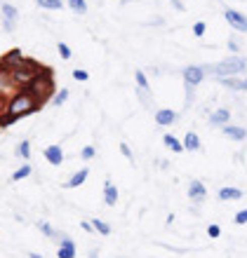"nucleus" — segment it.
Returning <instances> with one entry per match:
<instances>
[{
  "label": "nucleus",
  "instance_id": "obj_1",
  "mask_svg": "<svg viewBox=\"0 0 247 258\" xmlns=\"http://www.w3.org/2000/svg\"><path fill=\"white\" fill-rule=\"evenodd\" d=\"M40 108H42V103L31 92H26V89H19L14 96L7 99V113L12 117H17V120L24 115H31V113H38Z\"/></svg>",
  "mask_w": 247,
  "mask_h": 258
},
{
  "label": "nucleus",
  "instance_id": "obj_2",
  "mask_svg": "<svg viewBox=\"0 0 247 258\" xmlns=\"http://www.w3.org/2000/svg\"><path fill=\"white\" fill-rule=\"evenodd\" d=\"M26 92H31V94L38 99L40 103H45L50 99V96L55 94V71L50 66H42V71H40V75L35 78L28 87H24Z\"/></svg>",
  "mask_w": 247,
  "mask_h": 258
},
{
  "label": "nucleus",
  "instance_id": "obj_3",
  "mask_svg": "<svg viewBox=\"0 0 247 258\" xmlns=\"http://www.w3.org/2000/svg\"><path fill=\"white\" fill-rule=\"evenodd\" d=\"M40 71H42V66L35 59H24V61L19 63V66H14L12 71H10V78H12V82L17 85L19 89H24V87H28L31 82L40 75Z\"/></svg>",
  "mask_w": 247,
  "mask_h": 258
},
{
  "label": "nucleus",
  "instance_id": "obj_4",
  "mask_svg": "<svg viewBox=\"0 0 247 258\" xmlns=\"http://www.w3.org/2000/svg\"><path fill=\"white\" fill-rule=\"evenodd\" d=\"M212 71L219 80L221 78H235L238 73L247 71V59H242V56H228V59H224V61L217 63Z\"/></svg>",
  "mask_w": 247,
  "mask_h": 258
},
{
  "label": "nucleus",
  "instance_id": "obj_5",
  "mask_svg": "<svg viewBox=\"0 0 247 258\" xmlns=\"http://www.w3.org/2000/svg\"><path fill=\"white\" fill-rule=\"evenodd\" d=\"M17 92H19V89H17V85H14L12 78H10V71L0 63V99H5V96H14Z\"/></svg>",
  "mask_w": 247,
  "mask_h": 258
},
{
  "label": "nucleus",
  "instance_id": "obj_6",
  "mask_svg": "<svg viewBox=\"0 0 247 258\" xmlns=\"http://www.w3.org/2000/svg\"><path fill=\"white\" fill-rule=\"evenodd\" d=\"M0 12H3V26H5V31H14V26H17V17H19L17 7L10 5V3H3Z\"/></svg>",
  "mask_w": 247,
  "mask_h": 258
},
{
  "label": "nucleus",
  "instance_id": "obj_7",
  "mask_svg": "<svg viewBox=\"0 0 247 258\" xmlns=\"http://www.w3.org/2000/svg\"><path fill=\"white\" fill-rule=\"evenodd\" d=\"M224 19H226L228 24L235 28V31L247 33V17L242 12H238V10H226V12H224Z\"/></svg>",
  "mask_w": 247,
  "mask_h": 258
},
{
  "label": "nucleus",
  "instance_id": "obj_8",
  "mask_svg": "<svg viewBox=\"0 0 247 258\" xmlns=\"http://www.w3.org/2000/svg\"><path fill=\"white\" fill-rule=\"evenodd\" d=\"M203 78H205V68H203V66H188V68H184V82L188 85V87L200 85V82H203Z\"/></svg>",
  "mask_w": 247,
  "mask_h": 258
},
{
  "label": "nucleus",
  "instance_id": "obj_9",
  "mask_svg": "<svg viewBox=\"0 0 247 258\" xmlns=\"http://www.w3.org/2000/svg\"><path fill=\"white\" fill-rule=\"evenodd\" d=\"M24 59H26V56H24V52H21L19 47H14V49H10L7 54L0 56V63H3V66H5L7 71H12V68H14V66H19V63L24 61Z\"/></svg>",
  "mask_w": 247,
  "mask_h": 258
},
{
  "label": "nucleus",
  "instance_id": "obj_10",
  "mask_svg": "<svg viewBox=\"0 0 247 258\" xmlns=\"http://www.w3.org/2000/svg\"><path fill=\"white\" fill-rule=\"evenodd\" d=\"M188 200H191V202H195V204L205 202V200H207L205 183H200V181H191V183H188Z\"/></svg>",
  "mask_w": 247,
  "mask_h": 258
},
{
  "label": "nucleus",
  "instance_id": "obj_11",
  "mask_svg": "<svg viewBox=\"0 0 247 258\" xmlns=\"http://www.w3.org/2000/svg\"><path fill=\"white\" fill-rule=\"evenodd\" d=\"M57 258H76V242L64 235L59 246H57Z\"/></svg>",
  "mask_w": 247,
  "mask_h": 258
},
{
  "label": "nucleus",
  "instance_id": "obj_12",
  "mask_svg": "<svg viewBox=\"0 0 247 258\" xmlns=\"http://www.w3.org/2000/svg\"><path fill=\"white\" fill-rule=\"evenodd\" d=\"M228 120H231V110L228 108H217L210 115V124L212 127H224V124H228Z\"/></svg>",
  "mask_w": 247,
  "mask_h": 258
},
{
  "label": "nucleus",
  "instance_id": "obj_13",
  "mask_svg": "<svg viewBox=\"0 0 247 258\" xmlns=\"http://www.w3.org/2000/svg\"><path fill=\"white\" fill-rule=\"evenodd\" d=\"M221 132L228 136V139H233V141H245L247 139V129L245 127H235V124H224Z\"/></svg>",
  "mask_w": 247,
  "mask_h": 258
},
{
  "label": "nucleus",
  "instance_id": "obj_14",
  "mask_svg": "<svg viewBox=\"0 0 247 258\" xmlns=\"http://www.w3.org/2000/svg\"><path fill=\"white\" fill-rule=\"evenodd\" d=\"M174 120H177V113L172 108H160L156 113V124H160V127H170Z\"/></svg>",
  "mask_w": 247,
  "mask_h": 258
},
{
  "label": "nucleus",
  "instance_id": "obj_15",
  "mask_svg": "<svg viewBox=\"0 0 247 258\" xmlns=\"http://www.w3.org/2000/svg\"><path fill=\"white\" fill-rule=\"evenodd\" d=\"M45 160H47L50 164H62L64 162L62 146H47V148H45Z\"/></svg>",
  "mask_w": 247,
  "mask_h": 258
},
{
  "label": "nucleus",
  "instance_id": "obj_16",
  "mask_svg": "<svg viewBox=\"0 0 247 258\" xmlns=\"http://www.w3.org/2000/svg\"><path fill=\"white\" fill-rule=\"evenodd\" d=\"M217 197H219L221 202H231V200H240L242 190H240V188H233V185H226V188H219Z\"/></svg>",
  "mask_w": 247,
  "mask_h": 258
},
{
  "label": "nucleus",
  "instance_id": "obj_17",
  "mask_svg": "<svg viewBox=\"0 0 247 258\" xmlns=\"http://www.w3.org/2000/svg\"><path fill=\"white\" fill-rule=\"evenodd\" d=\"M87 176H89V169H87V167H82V169H78L76 174H73V176L64 183V188H78V185H82L85 181H87Z\"/></svg>",
  "mask_w": 247,
  "mask_h": 258
},
{
  "label": "nucleus",
  "instance_id": "obj_18",
  "mask_svg": "<svg viewBox=\"0 0 247 258\" xmlns=\"http://www.w3.org/2000/svg\"><path fill=\"white\" fill-rule=\"evenodd\" d=\"M104 202L109 204V207H116V202H118V188L111 181L104 183Z\"/></svg>",
  "mask_w": 247,
  "mask_h": 258
},
{
  "label": "nucleus",
  "instance_id": "obj_19",
  "mask_svg": "<svg viewBox=\"0 0 247 258\" xmlns=\"http://www.w3.org/2000/svg\"><path fill=\"white\" fill-rule=\"evenodd\" d=\"M184 150H200V136L195 132H186L184 136Z\"/></svg>",
  "mask_w": 247,
  "mask_h": 258
},
{
  "label": "nucleus",
  "instance_id": "obj_20",
  "mask_svg": "<svg viewBox=\"0 0 247 258\" xmlns=\"http://www.w3.org/2000/svg\"><path fill=\"white\" fill-rule=\"evenodd\" d=\"M163 143H165V146H167V148L172 150V153H184V143L179 141L177 136L165 134V136H163Z\"/></svg>",
  "mask_w": 247,
  "mask_h": 258
},
{
  "label": "nucleus",
  "instance_id": "obj_21",
  "mask_svg": "<svg viewBox=\"0 0 247 258\" xmlns=\"http://www.w3.org/2000/svg\"><path fill=\"white\" fill-rule=\"evenodd\" d=\"M221 82H224L228 89H235V92H245V80H235V78H221Z\"/></svg>",
  "mask_w": 247,
  "mask_h": 258
},
{
  "label": "nucleus",
  "instance_id": "obj_22",
  "mask_svg": "<svg viewBox=\"0 0 247 258\" xmlns=\"http://www.w3.org/2000/svg\"><path fill=\"white\" fill-rule=\"evenodd\" d=\"M92 225H94V230L99 232V235H104V237H106V235H111V225L106 223V221H102V218H94V221H92Z\"/></svg>",
  "mask_w": 247,
  "mask_h": 258
},
{
  "label": "nucleus",
  "instance_id": "obj_23",
  "mask_svg": "<svg viewBox=\"0 0 247 258\" xmlns=\"http://www.w3.org/2000/svg\"><path fill=\"white\" fill-rule=\"evenodd\" d=\"M31 176V164H21L19 169L12 174V181H21V178H26Z\"/></svg>",
  "mask_w": 247,
  "mask_h": 258
},
{
  "label": "nucleus",
  "instance_id": "obj_24",
  "mask_svg": "<svg viewBox=\"0 0 247 258\" xmlns=\"http://www.w3.org/2000/svg\"><path fill=\"white\" fill-rule=\"evenodd\" d=\"M38 5L42 7V10H62V0H35Z\"/></svg>",
  "mask_w": 247,
  "mask_h": 258
},
{
  "label": "nucleus",
  "instance_id": "obj_25",
  "mask_svg": "<svg viewBox=\"0 0 247 258\" xmlns=\"http://www.w3.org/2000/svg\"><path fill=\"white\" fill-rule=\"evenodd\" d=\"M17 155H19L21 160H28V157H31V143H28V141H21L19 146H17Z\"/></svg>",
  "mask_w": 247,
  "mask_h": 258
},
{
  "label": "nucleus",
  "instance_id": "obj_26",
  "mask_svg": "<svg viewBox=\"0 0 247 258\" xmlns=\"http://www.w3.org/2000/svg\"><path fill=\"white\" fill-rule=\"evenodd\" d=\"M66 3H69V7H71V10H76L78 14L87 12V3H85V0H66Z\"/></svg>",
  "mask_w": 247,
  "mask_h": 258
},
{
  "label": "nucleus",
  "instance_id": "obj_27",
  "mask_svg": "<svg viewBox=\"0 0 247 258\" xmlns=\"http://www.w3.org/2000/svg\"><path fill=\"white\" fill-rule=\"evenodd\" d=\"M38 228H40V232H42V235H47V237H57L55 228H52V225H50L47 221H40V223H38Z\"/></svg>",
  "mask_w": 247,
  "mask_h": 258
},
{
  "label": "nucleus",
  "instance_id": "obj_28",
  "mask_svg": "<svg viewBox=\"0 0 247 258\" xmlns=\"http://www.w3.org/2000/svg\"><path fill=\"white\" fill-rule=\"evenodd\" d=\"M134 80H137V85L141 89H151V85H149V80H146L144 71H137V73H134Z\"/></svg>",
  "mask_w": 247,
  "mask_h": 258
},
{
  "label": "nucleus",
  "instance_id": "obj_29",
  "mask_svg": "<svg viewBox=\"0 0 247 258\" xmlns=\"http://www.w3.org/2000/svg\"><path fill=\"white\" fill-rule=\"evenodd\" d=\"M14 122H17V117H12V115H10V113H7V110H5V113H3V115H0V129L10 127V124H14Z\"/></svg>",
  "mask_w": 247,
  "mask_h": 258
},
{
  "label": "nucleus",
  "instance_id": "obj_30",
  "mask_svg": "<svg viewBox=\"0 0 247 258\" xmlns=\"http://www.w3.org/2000/svg\"><path fill=\"white\" fill-rule=\"evenodd\" d=\"M96 155V150H94V146H85V148L80 150V157L82 160H85V162H87V160H92V157Z\"/></svg>",
  "mask_w": 247,
  "mask_h": 258
},
{
  "label": "nucleus",
  "instance_id": "obj_31",
  "mask_svg": "<svg viewBox=\"0 0 247 258\" xmlns=\"http://www.w3.org/2000/svg\"><path fill=\"white\" fill-rule=\"evenodd\" d=\"M205 21H195V24H193V35H198V38H203V35H205Z\"/></svg>",
  "mask_w": 247,
  "mask_h": 258
},
{
  "label": "nucleus",
  "instance_id": "obj_32",
  "mask_svg": "<svg viewBox=\"0 0 247 258\" xmlns=\"http://www.w3.org/2000/svg\"><path fill=\"white\" fill-rule=\"evenodd\" d=\"M66 99H69V89H59V94L55 96V103H57V106H64V103H66Z\"/></svg>",
  "mask_w": 247,
  "mask_h": 258
},
{
  "label": "nucleus",
  "instance_id": "obj_33",
  "mask_svg": "<svg viewBox=\"0 0 247 258\" xmlns=\"http://www.w3.org/2000/svg\"><path fill=\"white\" fill-rule=\"evenodd\" d=\"M207 235L212 239H217V237H221V228L217 223H212V225H207Z\"/></svg>",
  "mask_w": 247,
  "mask_h": 258
},
{
  "label": "nucleus",
  "instance_id": "obj_34",
  "mask_svg": "<svg viewBox=\"0 0 247 258\" xmlns=\"http://www.w3.org/2000/svg\"><path fill=\"white\" fill-rule=\"evenodd\" d=\"M57 49H59L62 59H71V47L66 45V42H59V45H57Z\"/></svg>",
  "mask_w": 247,
  "mask_h": 258
},
{
  "label": "nucleus",
  "instance_id": "obj_35",
  "mask_svg": "<svg viewBox=\"0 0 247 258\" xmlns=\"http://www.w3.org/2000/svg\"><path fill=\"white\" fill-rule=\"evenodd\" d=\"M87 78H89L87 71H80V68H78V71H73V80H78V82H87Z\"/></svg>",
  "mask_w": 247,
  "mask_h": 258
},
{
  "label": "nucleus",
  "instance_id": "obj_36",
  "mask_svg": "<svg viewBox=\"0 0 247 258\" xmlns=\"http://www.w3.org/2000/svg\"><path fill=\"white\" fill-rule=\"evenodd\" d=\"M233 221H235L238 225H245V223H247V209H240V211H238Z\"/></svg>",
  "mask_w": 247,
  "mask_h": 258
},
{
  "label": "nucleus",
  "instance_id": "obj_37",
  "mask_svg": "<svg viewBox=\"0 0 247 258\" xmlns=\"http://www.w3.org/2000/svg\"><path fill=\"white\" fill-rule=\"evenodd\" d=\"M120 153H123V157H127V160L132 162V150H130V146H127V143H120Z\"/></svg>",
  "mask_w": 247,
  "mask_h": 258
},
{
  "label": "nucleus",
  "instance_id": "obj_38",
  "mask_svg": "<svg viewBox=\"0 0 247 258\" xmlns=\"http://www.w3.org/2000/svg\"><path fill=\"white\" fill-rule=\"evenodd\" d=\"M80 228H82L85 232H92V230H94V225H92V221H82Z\"/></svg>",
  "mask_w": 247,
  "mask_h": 258
},
{
  "label": "nucleus",
  "instance_id": "obj_39",
  "mask_svg": "<svg viewBox=\"0 0 247 258\" xmlns=\"http://www.w3.org/2000/svg\"><path fill=\"white\" fill-rule=\"evenodd\" d=\"M228 47L233 49V52H238V42H235V40H231V42H228Z\"/></svg>",
  "mask_w": 247,
  "mask_h": 258
},
{
  "label": "nucleus",
  "instance_id": "obj_40",
  "mask_svg": "<svg viewBox=\"0 0 247 258\" xmlns=\"http://www.w3.org/2000/svg\"><path fill=\"white\" fill-rule=\"evenodd\" d=\"M172 5L177 7V10H184V5H181V3H179V0H172Z\"/></svg>",
  "mask_w": 247,
  "mask_h": 258
},
{
  "label": "nucleus",
  "instance_id": "obj_41",
  "mask_svg": "<svg viewBox=\"0 0 247 258\" xmlns=\"http://www.w3.org/2000/svg\"><path fill=\"white\" fill-rule=\"evenodd\" d=\"M28 258H42V256H40V253H35V251H31V253H28Z\"/></svg>",
  "mask_w": 247,
  "mask_h": 258
},
{
  "label": "nucleus",
  "instance_id": "obj_42",
  "mask_svg": "<svg viewBox=\"0 0 247 258\" xmlns=\"http://www.w3.org/2000/svg\"><path fill=\"white\" fill-rule=\"evenodd\" d=\"M89 258H99V256H96V251H89Z\"/></svg>",
  "mask_w": 247,
  "mask_h": 258
},
{
  "label": "nucleus",
  "instance_id": "obj_43",
  "mask_svg": "<svg viewBox=\"0 0 247 258\" xmlns=\"http://www.w3.org/2000/svg\"><path fill=\"white\" fill-rule=\"evenodd\" d=\"M245 89H247V78H245Z\"/></svg>",
  "mask_w": 247,
  "mask_h": 258
}]
</instances>
